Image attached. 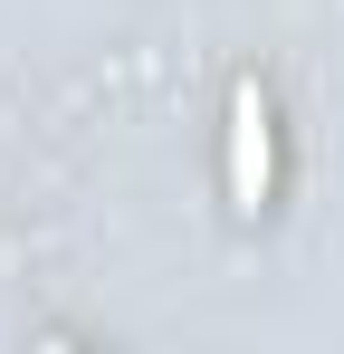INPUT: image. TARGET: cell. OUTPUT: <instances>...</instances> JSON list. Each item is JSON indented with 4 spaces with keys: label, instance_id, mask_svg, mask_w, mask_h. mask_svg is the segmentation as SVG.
Listing matches in <instances>:
<instances>
[{
    "label": "cell",
    "instance_id": "1",
    "mask_svg": "<svg viewBox=\"0 0 344 354\" xmlns=\"http://www.w3.org/2000/svg\"><path fill=\"white\" fill-rule=\"evenodd\" d=\"M229 211L258 221L268 211V96L239 77L229 86Z\"/></svg>",
    "mask_w": 344,
    "mask_h": 354
}]
</instances>
